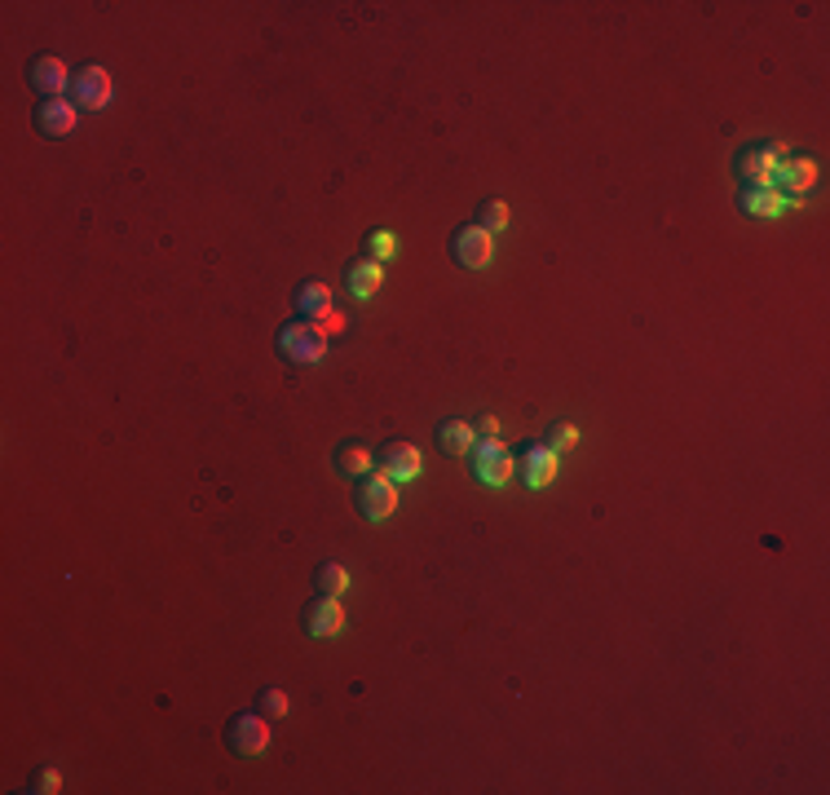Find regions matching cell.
Masks as SVG:
<instances>
[{
    "label": "cell",
    "mask_w": 830,
    "mask_h": 795,
    "mask_svg": "<svg viewBox=\"0 0 830 795\" xmlns=\"http://www.w3.org/2000/svg\"><path fill=\"white\" fill-rule=\"evenodd\" d=\"M769 186L782 190L791 204H804V194L817 186V160H808V155H782Z\"/></svg>",
    "instance_id": "cell-6"
},
{
    "label": "cell",
    "mask_w": 830,
    "mask_h": 795,
    "mask_svg": "<svg viewBox=\"0 0 830 795\" xmlns=\"http://www.w3.org/2000/svg\"><path fill=\"white\" fill-rule=\"evenodd\" d=\"M451 261L464 270H487L495 261V235H487L481 226H460L451 235Z\"/></svg>",
    "instance_id": "cell-5"
},
{
    "label": "cell",
    "mask_w": 830,
    "mask_h": 795,
    "mask_svg": "<svg viewBox=\"0 0 830 795\" xmlns=\"http://www.w3.org/2000/svg\"><path fill=\"white\" fill-rule=\"evenodd\" d=\"M380 288H385V265H376V261H354L344 270V292L354 301H372Z\"/></svg>",
    "instance_id": "cell-15"
},
{
    "label": "cell",
    "mask_w": 830,
    "mask_h": 795,
    "mask_svg": "<svg viewBox=\"0 0 830 795\" xmlns=\"http://www.w3.org/2000/svg\"><path fill=\"white\" fill-rule=\"evenodd\" d=\"M80 124V106L72 102V98H45L40 106H36V132L40 138H66Z\"/></svg>",
    "instance_id": "cell-9"
},
{
    "label": "cell",
    "mask_w": 830,
    "mask_h": 795,
    "mask_svg": "<svg viewBox=\"0 0 830 795\" xmlns=\"http://www.w3.org/2000/svg\"><path fill=\"white\" fill-rule=\"evenodd\" d=\"M58 782H62L58 769H40V773L27 782V791H32V795H49V791H58Z\"/></svg>",
    "instance_id": "cell-24"
},
{
    "label": "cell",
    "mask_w": 830,
    "mask_h": 795,
    "mask_svg": "<svg viewBox=\"0 0 830 795\" xmlns=\"http://www.w3.org/2000/svg\"><path fill=\"white\" fill-rule=\"evenodd\" d=\"M372 469H376V459H372V451L363 442H340L336 446V474L340 478H367Z\"/></svg>",
    "instance_id": "cell-17"
},
{
    "label": "cell",
    "mask_w": 830,
    "mask_h": 795,
    "mask_svg": "<svg viewBox=\"0 0 830 795\" xmlns=\"http://www.w3.org/2000/svg\"><path fill=\"white\" fill-rule=\"evenodd\" d=\"M318 327H323V337H336V331H344V327H350V318H344V314H336V310H331V314H327V318H323Z\"/></svg>",
    "instance_id": "cell-25"
},
{
    "label": "cell",
    "mask_w": 830,
    "mask_h": 795,
    "mask_svg": "<svg viewBox=\"0 0 830 795\" xmlns=\"http://www.w3.org/2000/svg\"><path fill=\"white\" fill-rule=\"evenodd\" d=\"M473 442H477V429L468 420H442L438 425V451L442 455H464V451H473Z\"/></svg>",
    "instance_id": "cell-18"
},
{
    "label": "cell",
    "mask_w": 830,
    "mask_h": 795,
    "mask_svg": "<svg viewBox=\"0 0 830 795\" xmlns=\"http://www.w3.org/2000/svg\"><path fill=\"white\" fill-rule=\"evenodd\" d=\"M543 446H548V451H557V455H562V451H570V446H579V429H575L570 420H557V425H552V429L543 433Z\"/></svg>",
    "instance_id": "cell-23"
},
{
    "label": "cell",
    "mask_w": 830,
    "mask_h": 795,
    "mask_svg": "<svg viewBox=\"0 0 830 795\" xmlns=\"http://www.w3.org/2000/svg\"><path fill=\"white\" fill-rule=\"evenodd\" d=\"M393 256H398V235H393V230H367V239H363V261L385 265V261H393Z\"/></svg>",
    "instance_id": "cell-19"
},
{
    "label": "cell",
    "mask_w": 830,
    "mask_h": 795,
    "mask_svg": "<svg viewBox=\"0 0 830 795\" xmlns=\"http://www.w3.org/2000/svg\"><path fill=\"white\" fill-rule=\"evenodd\" d=\"M738 209L746 213V217H755V222H778L787 209H795L791 199L782 194V190H774V186H742L738 190Z\"/></svg>",
    "instance_id": "cell-12"
},
{
    "label": "cell",
    "mask_w": 830,
    "mask_h": 795,
    "mask_svg": "<svg viewBox=\"0 0 830 795\" xmlns=\"http://www.w3.org/2000/svg\"><path fill=\"white\" fill-rule=\"evenodd\" d=\"M380 474L393 478V482H415V478L425 474V459H420V451H415L411 442L393 438V442L380 446Z\"/></svg>",
    "instance_id": "cell-13"
},
{
    "label": "cell",
    "mask_w": 830,
    "mask_h": 795,
    "mask_svg": "<svg viewBox=\"0 0 830 795\" xmlns=\"http://www.w3.org/2000/svg\"><path fill=\"white\" fill-rule=\"evenodd\" d=\"M314 583H318L323 596H340L344 588H350V570H344L340 561H323V566L314 570Z\"/></svg>",
    "instance_id": "cell-20"
},
{
    "label": "cell",
    "mask_w": 830,
    "mask_h": 795,
    "mask_svg": "<svg viewBox=\"0 0 830 795\" xmlns=\"http://www.w3.org/2000/svg\"><path fill=\"white\" fill-rule=\"evenodd\" d=\"M477 226L487 230V235H500L508 226V204H504V199H481V204H477Z\"/></svg>",
    "instance_id": "cell-21"
},
{
    "label": "cell",
    "mask_w": 830,
    "mask_h": 795,
    "mask_svg": "<svg viewBox=\"0 0 830 795\" xmlns=\"http://www.w3.org/2000/svg\"><path fill=\"white\" fill-rule=\"evenodd\" d=\"M292 301H297V318L323 323V318L331 314V288H327V283H318V279H314V283H301Z\"/></svg>",
    "instance_id": "cell-16"
},
{
    "label": "cell",
    "mask_w": 830,
    "mask_h": 795,
    "mask_svg": "<svg viewBox=\"0 0 830 795\" xmlns=\"http://www.w3.org/2000/svg\"><path fill=\"white\" fill-rule=\"evenodd\" d=\"M27 85L40 93V102L45 98H66L72 93V72L62 66V58H32V66H27Z\"/></svg>",
    "instance_id": "cell-8"
},
{
    "label": "cell",
    "mask_w": 830,
    "mask_h": 795,
    "mask_svg": "<svg viewBox=\"0 0 830 795\" xmlns=\"http://www.w3.org/2000/svg\"><path fill=\"white\" fill-rule=\"evenodd\" d=\"M256 711H261L265 720H284V716L292 711V698H288L284 690H274V685H265V690L256 694Z\"/></svg>",
    "instance_id": "cell-22"
},
{
    "label": "cell",
    "mask_w": 830,
    "mask_h": 795,
    "mask_svg": "<svg viewBox=\"0 0 830 795\" xmlns=\"http://www.w3.org/2000/svg\"><path fill=\"white\" fill-rule=\"evenodd\" d=\"M473 429H477V438H500V420L495 416H481Z\"/></svg>",
    "instance_id": "cell-26"
},
{
    "label": "cell",
    "mask_w": 830,
    "mask_h": 795,
    "mask_svg": "<svg viewBox=\"0 0 830 795\" xmlns=\"http://www.w3.org/2000/svg\"><path fill=\"white\" fill-rule=\"evenodd\" d=\"M274 345H279V354L292 363V367H314L327 358V337L323 327L310 323V318H292L279 327V337H274Z\"/></svg>",
    "instance_id": "cell-1"
},
{
    "label": "cell",
    "mask_w": 830,
    "mask_h": 795,
    "mask_svg": "<svg viewBox=\"0 0 830 795\" xmlns=\"http://www.w3.org/2000/svg\"><path fill=\"white\" fill-rule=\"evenodd\" d=\"M301 628H305V636H314V641H327V636H336L340 628H344V606H340V596H314V602L305 606V615H301Z\"/></svg>",
    "instance_id": "cell-11"
},
{
    "label": "cell",
    "mask_w": 830,
    "mask_h": 795,
    "mask_svg": "<svg viewBox=\"0 0 830 795\" xmlns=\"http://www.w3.org/2000/svg\"><path fill=\"white\" fill-rule=\"evenodd\" d=\"M226 747L235 752V756H261L265 747H269V720L261 716V711H239V716H230V724H226Z\"/></svg>",
    "instance_id": "cell-4"
},
{
    "label": "cell",
    "mask_w": 830,
    "mask_h": 795,
    "mask_svg": "<svg viewBox=\"0 0 830 795\" xmlns=\"http://www.w3.org/2000/svg\"><path fill=\"white\" fill-rule=\"evenodd\" d=\"M782 155H787V147H778V142L746 147V151L738 155V177H742L746 186H769V181H774V168H778Z\"/></svg>",
    "instance_id": "cell-10"
},
{
    "label": "cell",
    "mask_w": 830,
    "mask_h": 795,
    "mask_svg": "<svg viewBox=\"0 0 830 795\" xmlns=\"http://www.w3.org/2000/svg\"><path fill=\"white\" fill-rule=\"evenodd\" d=\"M473 478L481 487H508L517 478V459L500 438H477L473 442Z\"/></svg>",
    "instance_id": "cell-2"
},
{
    "label": "cell",
    "mask_w": 830,
    "mask_h": 795,
    "mask_svg": "<svg viewBox=\"0 0 830 795\" xmlns=\"http://www.w3.org/2000/svg\"><path fill=\"white\" fill-rule=\"evenodd\" d=\"M354 504H359V513L367 521H389L398 513V482L385 478V474H367V478H359Z\"/></svg>",
    "instance_id": "cell-3"
},
{
    "label": "cell",
    "mask_w": 830,
    "mask_h": 795,
    "mask_svg": "<svg viewBox=\"0 0 830 795\" xmlns=\"http://www.w3.org/2000/svg\"><path fill=\"white\" fill-rule=\"evenodd\" d=\"M72 102L80 111H102L111 102V76L106 66H80V72H72Z\"/></svg>",
    "instance_id": "cell-7"
},
{
    "label": "cell",
    "mask_w": 830,
    "mask_h": 795,
    "mask_svg": "<svg viewBox=\"0 0 830 795\" xmlns=\"http://www.w3.org/2000/svg\"><path fill=\"white\" fill-rule=\"evenodd\" d=\"M557 469H562L557 451H548L543 442L526 446V451H521V464H517V474H521V487H530V491H543L548 482H557Z\"/></svg>",
    "instance_id": "cell-14"
}]
</instances>
